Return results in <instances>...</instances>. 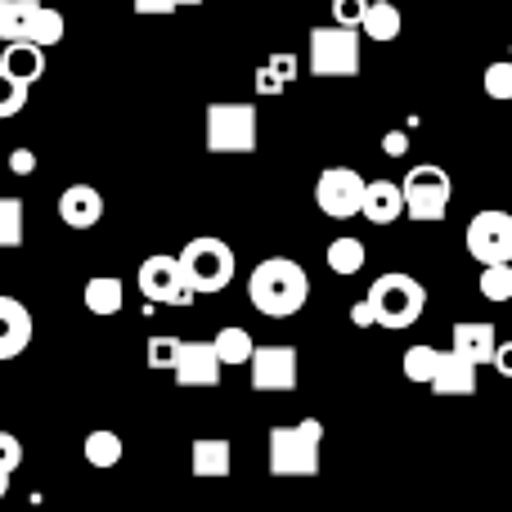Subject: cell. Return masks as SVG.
<instances>
[{
    "instance_id": "cell-14",
    "label": "cell",
    "mask_w": 512,
    "mask_h": 512,
    "mask_svg": "<svg viewBox=\"0 0 512 512\" xmlns=\"http://www.w3.org/2000/svg\"><path fill=\"white\" fill-rule=\"evenodd\" d=\"M32 346V310L14 297H0V360H14Z\"/></svg>"
},
{
    "instance_id": "cell-11",
    "label": "cell",
    "mask_w": 512,
    "mask_h": 512,
    "mask_svg": "<svg viewBox=\"0 0 512 512\" xmlns=\"http://www.w3.org/2000/svg\"><path fill=\"white\" fill-rule=\"evenodd\" d=\"M248 369H252V391H292L297 387V351H292V346H256Z\"/></svg>"
},
{
    "instance_id": "cell-21",
    "label": "cell",
    "mask_w": 512,
    "mask_h": 512,
    "mask_svg": "<svg viewBox=\"0 0 512 512\" xmlns=\"http://www.w3.org/2000/svg\"><path fill=\"white\" fill-rule=\"evenodd\" d=\"M360 36H369V41H396L400 9L391 5V0H369V9H364V18H360Z\"/></svg>"
},
{
    "instance_id": "cell-41",
    "label": "cell",
    "mask_w": 512,
    "mask_h": 512,
    "mask_svg": "<svg viewBox=\"0 0 512 512\" xmlns=\"http://www.w3.org/2000/svg\"><path fill=\"white\" fill-rule=\"evenodd\" d=\"M5 490H9V472H0V499H5Z\"/></svg>"
},
{
    "instance_id": "cell-40",
    "label": "cell",
    "mask_w": 512,
    "mask_h": 512,
    "mask_svg": "<svg viewBox=\"0 0 512 512\" xmlns=\"http://www.w3.org/2000/svg\"><path fill=\"white\" fill-rule=\"evenodd\" d=\"M490 364H495L504 378H512V342H499L495 346V360H490Z\"/></svg>"
},
{
    "instance_id": "cell-10",
    "label": "cell",
    "mask_w": 512,
    "mask_h": 512,
    "mask_svg": "<svg viewBox=\"0 0 512 512\" xmlns=\"http://www.w3.org/2000/svg\"><path fill=\"white\" fill-rule=\"evenodd\" d=\"M463 243H468V256L472 261H512V216L508 212H477L468 221V234H463Z\"/></svg>"
},
{
    "instance_id": "cell-15",
    "label": "cell",
    "mask_w": 512,
    "mask_h": 512,
    "mask_svg": "<svg viewBox=\"0 0 512 512\" xmlns=\"http://www.w3.org/2000/svg\"><path fill=\"white\" fill-rule=\"evenodd\" d=\"M360 216L369 225H391L405 216V194H400L396 180H364V203Z\"/></svg>"
},
{
    "instance_id": "cell-19",
    "label": "cell",
    "mask_w": 512,
    "mask_h": 512,
    "mask_svg": "<svg viewBox=\"0 0 512 512\" xmlns=\"http://www.w3.org/2000/svg\"><path fill=\"white\" fill-rule=\"evenodd\" d=\"M81 301H86L90 315H117L126 301V288L117 274H95V279H86V288H81Z\"/></svg>"
},
{
    "instance_id": "cell-42",
    "label": "cell",
    "mask_w": 512,
    "mask_h": 512,
    "mask_svg": "<svg viewBox=\"0 0 512 512\" xmlns=\"http://www.w3.org/2000/svg\"><path fill=\"white\" fill-rule=\"evenodd\" d=\"M194 5H203V0H180V9H194Z\"/></svg>"
},
{
    "instance_id": "cell-4",
    "label": "cell",
    "mask_w": 512,
    "mask_h": 512,
    "mask_svg": "<svg viewBox=\"0 0 512 512\" xmlns=\"http://www.w3.org/2000/svg\"><path fill=\"white\" fill-rule=\"evenodd\" d=\"M180 270H185V283L194 288V297H203V292H225L230 288L239 261H234V248L225 239L203 234V239L185 243V252H180Z\"/></svg>"
},
{
    "instance_id": "cell-16",
    "label": "cell",
    "mask_w": 512,
    "mask_h": 512,
    "mask_svg": "<svg viewBox=\"0 0 512 512\" xmlns=\"http://www.w3.org/2000/svg\"><path fill=\"white\" fill-rule=\"evenodd\" d=\"M495 346H499V337H495V324H472V319H463V324H454V346L450 351L454 355H463L468 364H490L495 360Z\"/></svg>"
},
{
    "instance_id": "cell-26",
    "label": "cell",
    "mask_w": 512,
    "mask_h": 512,
    "mask_svg": "<svg viewBox=\"0 0 512 512\" xmlns=\"http://www.w3.org/2000/svg\"><path fill=\"white\" fill-rule=\"evenodd\" d=\"M481 297L486 301H512V261L481 265Z\"/></svg>"
},
{
    "instance_id": "cell-37",
    "label": "cell",
    "mask_w": 512,
    "mask_h": 512,
    "mask_svg": "<svg viewBox=\"0 0 512 512\" xmlns=\"http://www.w3.org/2000/svg\"><path fill=\"white\" fill-rule=\"evenodd\" d=\"M9 171H14V176H32V171H36V153L32 149H14V153H9Z\"/></svg>"
},
{
    "instance_id": "cell-1",
    "label": "cell",
    "mask_w": 512,
    "mask_h": 512,
    "mask_svg": "<svg viewBox=\"0 0 512 512\" xmlns=\"http://www.w3.org/2000/svg\"><path fill=\"white\" fill-rule=\"evenodd\" d=\"M248 297H252V306L261 310L265 319H288V315H297V310L306 306L310 274L301 270L297 261H288V256H270V261H261L252 270Z\"/></svg>"
},
{
    "instance_id": "cell-36",
    "label": "cell",
    "mask_w": 512,
    "mask_h": 512,
    "mask_svg": "<svg viewBox=\"0 0 512 512\" xmlns=\"http://www.w3.org/2000/svg\"><path fill=\"white\" fill-rule=\"evenodd\" d=\"M351 324H355V328H373V324H378V310H373L369 297H360V301L351 306Z\"/></svg>"
},
{
    "instance_id": "cell-23",
    "label": "cell",
    "mask_w": 512,
    "mask_h": 512,
    "mask_svg": "<svg viewBox=\"0 0 512 512\" xmlns=\"http://www.w3.org/2000/svg\"><path fill=\"white\" fill-rule=\"evenodd\" d=\"M198 477H225L230 472V441H194Z\"/></svg>"
},
{
    "instance_id": "cell-18",
    "label": "cell",
    "mask_w": 512,
    "mask_h": 512,
    "mask_svg": "<svg viewBox=\"0 0 512 512\" xmlns=\"http://www.w3.org/2000/svg\"><path fill=\"white\" fill-rule=\"evenodd\" d=\"M0 68L18 81H41L45 77V45L36 41H5V54H0Z\"/></svg>"
},
{
    "instance_id": "cell-2",
    "label": "cell",
    "mask_w": 512,
    "mask_h": 512,
    "mask_svg": "<svg viewBox=\"0 0 512 512\" xmlns=\"http://www.w3.org/2000/svg\"><path fill=\"white\" fill-rule=\"evenodd\" d=\"M319 445H324V423L319 418H301L292 427H270V472L274 477H315Z\"/></svg>"
},
{
    "instance_id": "cell-17",
    "label": "cell",
    "mask_w": 512,
    "mask_h": 512,
    "mask_svg": "<svg viewBox=\"0 0 512 512\" xmlns=\"http://www.w3.org/2000/svg\"><path fill=\"white\" fill-rule=\"evenodd\" d=\"M427 387H432L436 396H472V391H477V364H468L463 355L445 351Z\"/></svg>"
},
{
    "instance_id": "cell-34",
    "label": "cell",
    "mask_w": 512,
    "mask_h": 512,
    "mask_svg": "<svg viewBox=\"0 0 512 512\" xmlns=\"http://www.w3.org/2000/svg\"><path fill=\"white\" fill-rule=\"evenodd\" d=\"M364 9H369V0H333V23H342V27H360Z\"/></svg>"
},
{
    "instance_id": "cell-33",
    "label": "cell",
    "mask_w": 512,
    "mask_h": 512,
    "mask_svg": "<svg viewBox=\"0 0 512 512\" xmlns=\"http://www.w3.org/2000/svg\"><path fill=\"white\" fill-rule=\"evenodd\" d=\"M23 463V441L14 432H0V472H18Z\"/></svg>"
},
{
    "instance_id": "cell-6",
    "label": "cell",
    "mask_w": 512,
    "mask_h": 512,
    "mask_svg": "<svg viewBox=\"0 0 512 512\" xmlns=\"http://www.w3.org/2000/svg\"><path fill=\"white\" fill-rule=\"evenodd\" d=\"M400 194H405V212L414 216V221L432 225V221H441V216L450 212L454 180L445 176V167L423 162V167H409V176L400 180Z\"/></svg>"
},
{
    "instance_id": "cell-5",
    "label": "cell",
    "mask_w": 512,
    "mask_h": 512,
    "mask_svg": "<svg viewBox=\"0 0 512 512\" xmlns=\"http://www.w3.org/2000/svg\"><path fill=\"white\" fill-rule=\"evenodd\" d=\"M310 72L315 77H355L360 72V27H315L310 32Z\"/></svg>"
},
{
    "instance_id": "cell-30",
    "label": "cell",
    "mask_w": 512,
    "mask_h": 512,
    "mask_svg": "<svg viewBox=\"0 0 512 512\" xmlns=\"http://www.w3.org/2000/svg\"><path fill=\"white\" fill-rule=\"evenodd\" d=\"M27 23V0H0V41H18Z\"/></svg>"
},
{
    "instance_id": "cell-32",
    "label": "cell",
    "mask_w": 512,
    "mask_h": 512,
    "mask_svg": "<svg viewBox=\"0 0 512 512\" xmlns=\"http://www.w3.org/2000/svg\"><path fill=\"white\" fill-rule=\"evenodd\" d=\"M176 351H180V337L158 333L149 342V369H171V364H176Z\"/></svg>"
},
{
    "instance_id": "cell-28",
    "label": "cell",
    "mask_w": 512,
    "mask_h": 512,
    "mask_svg": "<svg viewBox=\"0 0 512 512\" xmlns=\"http://www.w3.org/2000/svg\"><path fill=\"white\" fill-rule=\"evenodd\" d=\"M23 243V203L18 198H0V252Z\"/></svg>"
},
{
    "instance_id": "cell-7",
    "label": "cell",
    "mask_w": 512,
    "mask_h": 512,
    "mask_svg": "<svg viewBox=\"0 0 512 512\" xmlns=\"http://www.w3.org/2000/svg\"><path fill=\"white\" fill-rule=\"evenodd\" d=\"M207 149L252 153L256 149V108L252 104H207Z\"/></svg>"
},
{
    "instance_id": "cell-38",
    "label": "cell",
    "mask_w": 512,
    "mask_h": 512,
    "mask_svg": "<svg viewBox=\"0 0 512 512\" xmlns=\"http://www.w3.org/2000/svg\"><path fill=\"white\" fill-rule=\"evenodd\" d=\"M135 14H176L180 0H131Z\"/></svg>"
},
{
    "instance_id": "cell-22",
    "label": "cell",
    "mask_w": 512,
    "mask_h": 512,
    "mask_svg": "<svg viewBox=\"0 0 512 512\" xmlns=\"http://www.w3.org/2000/svg\"><path fill=\"white\" fill-rule=\"evenodd\" d=\"M212 346H216V355H221L225 369H234V364H248V360H252V351H256L252 333H248V328H239V324L221 328V333L212 337Z\"/></svg>"
},
{
    "instance_id": "cell-39",
    "label": "cell",
    "mask_w": 512,
    "mask_h": 512,
    "mask_svg": "<svg viewBox=\"0 0 512 512\" xmlns=\"http://www.w3.org/2000/svg\"><path fill=\"white\" fill-rule=\"evenodd\" d=\"M382 149H387V158H405V153H409V135L405 131H387Z\"/></svg>"
},
{
    "instance_id": "cell-44",
    "label": "cell",
    "mask_w": 512,
    "mask_h": 512,
    "mask_svg": "<svg viewBox=\"0 0 512 512\" xmlns=\"http://www.w3.org/2000/svg\"><path fill=\"white\" fill-rule=\"evenodd\" d=\"M27 5H36V0H27Z\"/></svg>"
},
{
    "instance_id": "cell-43",
    "label": "cell",
    "mask_w": 512,
    "mask_h": 512,
    "mask_svg": "<svg viewBox=\"0 0 512 512\" xmlns=\"http://www.w3.org/2000/svg\"><path fill=\"white\" fill-rule=\"evenodd\" d=\"M0 279H5V265H0Z\"/></svg>"
},
{
    "instance_id": "cell-9",
    "label": "cell",
    "mask_w": 512,
    "mask_h": 512,
    "mask_svg": "<svg viewBox=\"0 0 512 512\" xmlns=\"http://www.w3.org/2000/svg\"><path fill=\"white\" fill-rule=\"evenodd\" d=\"M140 292L158 306H189L194 301V288L185 283V270H180V256H149L140 261Z\"/></svg>"
},
{
    "instance_id": "cell-31",
    "label": "cell",
    "mask_w": 512,
    "mask_h": 512,
    "mask_svg": "<svg viewBox=\"0 0 512 512\" xmlns=\"http://www.w3.org/2000/svg\"><path fill=\"white\" fill-rule=\"evenodd\" d=\"M481 86H486L490 99H512V59L490 63L486 77H481Z\"/></svg>"
},
{
    "instance_id": "cell-20",
    "label": "cell",
    "mask_w": 512,
    "mask_h": 512,
    "mask_svg": "<svg viewBox=\"0 0 512 512\" xmlns=\"http://www.w3.org/2000/svg\"><path fill=\"white\" fill-rule=\"evenodd\" d=\"M63 14L59 9H45V0L27 5V23H23V36L18 41H36V45H59L63 41Z\"/></svg>"
},
{
    "instance_id": "cell-35",
    "label": "cell",
    "mask_w": 512,
    "mask_h": 512,
    "mask_svg": "<svg viewBox=\"0 0 512 512\" xmlns=\"http://www.w3.org/2000/svg\"><path fill=\"white\" fill-rule=\"evenodd\" d=\"M265 68H270L274 77L283 81V86H288V81L297 77V59H292V54H270V59H265Z\"/></svg>"
},
{
    "instance_id": "cell-24",
    "label": "cell",
    "mask_w": 512,
    "mask_h": 512,
    "mask_svg": "<svg viewBox=\"0 0 512 512\" xmlns=\"http://www.w3.org/2000/svg\"><path fill=\"white\" fill-rule=\"evenodd\" d=\"M324 256H328V270H333V274H360L364 270V243L351 239V234L328 243Z\"/></svg>"
},
{
    "instance_id": "cell-13",
    "label": "cell",
    "mask_w": 512,
    "mask_h": 512,
    "mask_svg": "<svg viewBox=\"0 0 512 512\" xmlns=\"http://www.w3.org/2000/svg\"><path fill=\"white\" fill-rule=\"evenodd\" d=\"M104 216V194L95 185H68L59 194V221L68 230H95Z\"/></svg>"
},
{
    "instance_id": "cell-27",
    "label": "cell",
    "mask_w": 512,
    "mask_h": 512,
    "mask_svg": "<svg viewBox=\"0 0 512 512\" xmlns=\"http://www.w3.org/2000/svg\"><path fill=\"white\" fill-rule=\"evenodd\" d=\"M441 355L445 351H436V346H427V342H418V346H409L405 351V378L409 382H432V373H436V364H441Z\"/></svg>"
},
{
    "instance_id": "cell-25",
    "label": "cell",
    "mask_w": 512,
    "mask_h": 512,
    "mask_svg": "<svg viewBox=\"0 0 512 512\" xmlns=\"http://www.w3.org/2000/svg\"><path fill=\"white\" fill-rule=\"evenodd\" d=\"M86 463L90 468H113V463H122V436L117 432H90L86 436Z\"/></svg>"
},
{
    "instance_id": "cell-3",
    "label": "cell",
    "mask_w": 512,
    "mask_h": 512,
    "mask_svg": "<svg viewBox=\"0 0 512 512\" xmlns=\"http://www.w3.org/2000/svg\"><path fill=\"white\" fill-rule=\"evenodd\" d=\"M364 297L373 301L382 328H409V324H418L427 310V288L414 279V274H400V270L378 274Z\"/></svg>"
},
{
    "instance_id": "cell-29",
    "label": "cell",
    "mask_w": 512,
    "mask_h": 512,
    "mask_svg": "<svg viewBox=\"0 0 512 512\" xmlns=\"http://www.w3.org/2000/svg\"><path fill=\"white\" fill-rule=\"evenodd\" d=\"M27 81H18V77H9L5 68H0V122H5V117H18L23 113V104H27Z\"/></svg>"
},
{
    "instance_id": "cell-8",
    "label": "cell",
    "mask_w": 512,
    "mask_h": 512,
    "mask_svg": "<svg viewBox=\"0 0 512 512\" xmlns=\"http://www.w3.org/2000/svg\"><path fill=\"white\" fill-rule=\"evenodd\" d=\"M315 203H319V212L333 216V221H351V216H360V203H364V176L355 167L319 171Z\"/></svg>"
},
{
    "instance_id": "cell-12",
    "label": "cell",
    "mask_w": 512,
    "mask_h": 512,
    "mask_svg": "<svg viewBox=\"0 0 512 512\" xmlns=\"http://www.w3.org/2000/svg\"><path fill=\"white\" fill-rule=\"evenodd\" d=\"M221 355H216L212 342H180L176 351V364H171V373H176L180 387H216L221 382Z\"/></svg>"
}]
</instances>
